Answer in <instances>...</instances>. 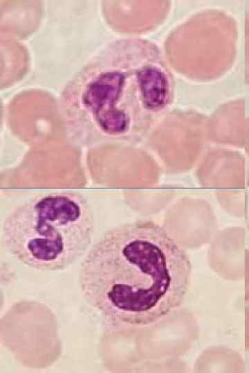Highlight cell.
Returning <instances> with one entry per match:
<instances>
[{"label":"cell","instance_id":"6da1fadb","mask_svg":"<svg viewBox=\"0 0 249 373\" xmlns=\"http://www.w3.org/2000/svg\"><path fill=\"white\" fill-rule=\"evenodd\" d=\"M192 266L185 251L158 224L140 220L109 229L82 262L84 298L114 325L155 324L178 307Z\"/></svg>","mask_w":249,"mask_h":373},{"label":"cell","instance_id":"3957f363","mask_svg":"<svg viewBox=\"0 0 249 373\" xmlns=\"http://www.w3.org/2000/svg\"><path fill=\"white\" fill-rule=\"evenodd\" d=\"M95 231L92 209L73 191L42 193L16 206L5 218L6 250L24 265L42 271L62 270L89 249Z\"/></svg>","mask_w":249,"mask_h":373},{"label":"cell","instance_id":"7a4b0ae2","mask_svg":"<svg viewBox=\"0 0 249 373\" xmlns=\"http://www.w3.org/2000/svg\"><path fill=\"white\" fill-rule=\"evenodd\" d=\"M170 84L154 48L115 41L76 73L60 96L72 140L80 144L125 139L169 102Z\"/></svg>","mask_w":249,"mask_h":373}]
</instances>
